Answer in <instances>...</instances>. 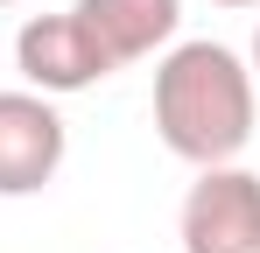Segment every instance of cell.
<instances>
[{"label": "cell", "mask_w": 260, "mask_h": 253, "mask_svg": "<svg viewBox=\"0 0 260 253\" xmlns=\"http://www.w3.org/2000/svg\"><path fill=\"white\" fill-rule=\"evenodd\" d=\"M14 71L28 78V91H43V99H71V91H91L99 78H113L106 49L91 42V28L71 14V7L21 21V36H14Z\"/></svg>", "instance_id": "4"}, {"label": "cell", "mask_w": 260, "mask_h": 253, "mask_svg": "<svg viewBox=\"0 0 260 253\" xmlns=\"http://www.w3.org/2000/svg\"><path fill=\"white\" fill-rule=\"evenodd\" d=\"M71 14L91 28V42L106 49L113 71L169 49L176 28H183V0H71Z\"/></svg>", "instance_id": "5"}, {"label": "cell", "mask_w": 260, "mask_h": 253, "mask_svg": "<svg viewBox=\"0 0 260 253\" xmlns=\"http://www.w3.org/2000/svg\"><path fill=\"white\" fill-rule=\"evenodd\" d=\"M260 120V84L225 42H169L155 64V134L190 169L239 162Z\"/></svg>", "instance_id": "1"}, {"label": "cell", "mask_w": 260, "mask_h": 253, "mask_svg": "<svg viewBox=\"0 0 260 253\" xmlns=\"http://www.w3.org/2000/svg\"><path fill=\"white\" fill-rule=\"evenodd\" d=\"M211 7H260V0H211Z\"/></svg>", "instance_id": "7"}, {"label": "cell", "mask_w": 260, "mask_h": 253, "mask_svg": "<svg viewBox=\"0 0 260 253\" xmlns=\"http://www.w3.org/2000/svg\"><path fill=\"white\" fill-rule=\"evenodd\" d=\"M0 7H21V0H0Z\"/></svg>", "instance_id": "8"}, {"label": "cell", "mask_w": 260, "mask_h": 253, "mask_svg": "<svg viewBox=\"0 0 260 253\" xmlns=\"http://www.w3.org/2000/svg\"><path fill=\"white\" fill-rule=\"evenodd\" d=\"M71 155V126L43 91H0V197H36Z\"/></svg>", "instance_id": "3"}, {"label": "cell", "mask_w": 260, "mask_h": 253, "mask_svg": "<svg viewBox=\"0 0 260 253\" xmlns=\"http://www.w3.org/2000/svg\"><path fill=\"white\" fill-rule=\"evenodd\" d=\"M246 71H253V84H260V28H253V56H246Z\"/></svg>", "instance_id": "6"}, {"label": "cell", "mask_w": 260, "mask_h": 253, "mask_svg": "<svg viewBox=\"0 0 260 253\" xmlns=\"http://www.w3.org/2000/svg\"><path fill=\"white\" fill-rule=\"evenodd\" d=\"M183 253H260V176L239 162L197 169L176 211Z\"/></svg>", "instance_id": "2"}]
</instances>
